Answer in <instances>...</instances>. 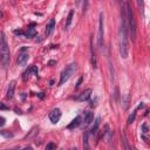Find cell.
<instances>
[{
  "mask_svg": "<svg viewBox=\"0 0 150 150\" xmlns=\"http://www.w3.org/2000/svg\"><path fill=\"white\" fill-rule=\"evenodd\" d=\"M126 16H127V27H128V33L130 34L131 41H136V37H137V25H136V19L133 7L130 5V2H126Z\"/></svg>",
  "mask_w": 150,
  "mask_h": 150,
  "instance_id": "obj_1",
  "label": "cell"
},
{
  "mask_svg": "<svg viewBox=\"0 0 150 150\" xmlns=\"http://www.w3.org/2000/svg\"><path fill=\"white\" fill-rule=\"evenodd\" d=\"M0 54H1V61L4 67L6 68L9 65V47L7 44V39L5 37V33H0Z\"/></svg>",
  "mask_w": 150,
  "mask_h": 150,
  "instance_id": "obj_2",
  "label": "cell"
},
{
  "mask_svg": "<svg viewBox=\"0 0 150 150\" xmlns=\"http://www.w3.org/2000/svg\"><path fill=\"white\" fill-rule=\"evenodd\" d=\"M76 72V63L73 62L70 63L69 66L66 67V69H63V72L61 73V77H60V82H59V86H62L65 82H67L68 80L72 77V75Z\"/></svg>",
  "mask_w": 150,
  "mask_h": 150,
  "instance_id": "obj_3",
  "label": "cell"
},
{
  "mask_svg": "<svg viewBox=\"0 0 150 150\" xmlns=\"http://www.w3.org/2000/svg\"><path fill=\"white\" fill-rule=\"evenodd\" d=\"M103 35H105V15H103V13H100V19H98V48H101L103 46Z\"/></svg>",
  "mask_w": 150,
  "mask_h": 150,
  "instance_id": "obj_4",
  "label": "cell"
},
{
  "mask_svg": "<svg viewBox=\"0 0 150 150\" xmlns=\"http://www.w3.org/2000/svg\"><path fill=\"white\" fill-rule=\"evenodd\" d=\"M61 115H62V114H61V110L59 109V108H56V109L52 110V112L49 114V120H51V122H52V123L56 124V123L60 121Z\"/></svg>",
  "mask_w": 150,
  "mask_h": 150,
  "instance_id": "obj_5",
  "label": "cell"
},
{
  "mask_svg": "<svg viewBox=\"0 0 150 150\" xmlns=\"http://www.w3.org/2000/svg\"><path fill=\"white\" fill-rule=\"evenodd\" d=\"M28 54L26 52L23 53H20L19 54V58H18V63H19V66H26V63L28 62Z\"/></svg>",
  "mask_w": 150,
  "mask_h": 150,
  "instance_id": "obj_6",
  "label": "cell"
},
{
  "mask_svg": "<svg viewBox=\"0 0 150 150\" xmlns=\"http://www.w3.org/2000/svg\"><path fill=\"white\" fill-rule=\"evenodd\" d=\"M90 96H91V89H87L79 95L77 101H81V102H83V101H88V100L90 98Z\"/></svg>",
  "mask_w": 150,
  "mask_h": 150,
  "instance_id": "obj_7",
  "label": "cell"
},
{
  "mask_svg": "<svg viewBox=\"0 0 150 150\" xmlns=\"http://www.w3.org/2000/svg\"><path fill=\"white\" fill-rule=\"evenodd\" d=\"M100 123H101V117L100 116H98L96 119H95V122H94V126L90 128V135H95L96 133H98V127H100Z\"/></svg>",
  "mask_w": 150,
  "mask_h": 150,
  "instance_id": "obj_8",
  "label": "cell"
},
{
  "mask_svg": "<svg viewBox=\"0 0 150 150\" xmlns=\"http://www.w3.org/2000/svg\"><path fill=\"white\" fill-rule=\"evenodd\" d=\"M55 28V20L54 19H51L49 22L46 25V35H51L53 33V30Z\"/></svg>",
  "mask_w": 150,
  "mask_h": 150,
  "instance_id": "obj_9",
  "label": "cell"
},
{
  "mask_svg": "<svg viewBox=\"0 0 150 150\" xmlns=\"http://www.w3.org/2000/svg\"><path fill=\"white\" fill-rule=\"evenodd\" d=\"M15 81H11L9 84H8V89H7V98H13L14 96V90H15Z\"/></svg>",
  "mask_w": 150,
  "mask_h": 150,
  "instance_id": "obj_10",
  "label": "cell"
},
{
  "mask_svg": "<svg viewBox=\"0 0 150 150\" xmlns=\"http://www.w3.org/2000/svg\"><path fill=\"white\" fill-rule=\"evenodd\" d=\"M90 58H91V65H93V68L96 69V58H95V53H94V47H93V39H90Z\"/></svg>",
  "mask_w": 150,
  "mask_h": 150,
  "instance_id": "obj_11",
  "label": "cell"
},
{
  "mask_svg": "<svg viewBox=\"0 0 150 150\" xmlns=\"http://www.w3.org/2000/svg\"><path fill=\"white\" fill-rule=\"evenodd\" d=\"M81 124V116H76L74 120L72 121L69 124H68V129H74V128H76V127H79Z\"/></svg>",
  "mask_w": 150,
  "mask_h": 150,
  "instance_id": "obj_12",
  "label": "cell"
},
{
  "mask_svg": "<svg viewBox=\"0 0 150 150\" xmlns=\"http://www.w3.org/2000/svg\"><path fill=\"white\" fill-rule=\"evenodd\" d=\"M143 105H143V102H141V105H138V107L136 108L134 112H131V115H130V116H129V119H128V124H131V123H133V122L135 121V117H136V114H137V110H138V109H141V108H143Z\"/></svg>",
  "mask_w": 150,
  "mask_h": 150,
  "instance_id": "obj_13",
  "label": "cell"
},
{
  "mask_svg": "<svg viewBox=\"0 0 150 150\" xmlns=\"http://www.w3.org/2000/svg\"><path fill=\"white\" fill-rule=\"evenodd\" d=\"M73 16H74V9H70V12L68 13L67 20H66V30H69V27L72 25V21H73Z\"/></svg>",
  "mask_w": 150,
  "mask_h": 150,
  "instance_id": "obj_14",
  "label": "cell"
},
{
  "mask_svg": "<svg viewBox=\"0 0 150 150\" xmlns=\"http://www.w3.org/2000/svg\"><path fill=\"white\" fill-rule=\"evenodd\" d=\"M94 119V115L91 112H87L84 114V126H89L90 122Z\"/></svg>",
  "mask_w": 150,
  "mask_h": 150,
  "instance_id": "obj_15",
  "label": "cell"
},
{
  "mask_svg": "<svg viewBox=\"0 0 150 150\" xmlns=\"http://www.w3.org/2000/svg\"><path fill=\"white\" fill-rule=\"evenodd\" d=\"M37 35V30L33 27V25H32V27H30L28 28V30H27V33L25 34V37L26 38H34Z\"/></svg>",
  "mask_w": 150,
  "mask_h": 150,
  "instance_id": "obj_16",
  "label": "cell"
},
{
  "mask_svg": "<svg viewBox=\"0 0 150 150\" xmlns=\"http://www.w3.org/2000/svg\"><path fill=\"white\" fill-rule=\"evenodd\" d=\"M122 142H123V147H124V150H131L129 143H128V140H127V136L124 133H122Z\"/></svg>",
  "mask_w": 150,
  "mask_h": 150,
  "instance_id": "obj_17",
  "label": "cell"
},
{
  "mask_svg": "<svg viewBox=\"0 0 150 150\" xmlns=\"http://www.w3.org/2000/svg\"><path fill=\"white\" fill-rule=\"evenodd\" d=\"M0 134H1V136H4L5 138H12L14 136L13 133H9L8 130H2V131H0Z\"/></svg>",
  "mask_w": 150,
  "mask_h": 150,
  "instance_id": "obj_18",
  "label": "cell"
},
{
  "mask_svg": "<svg viewBox=\"0 0 150 150\" xmlns=\"http://www.w3.org/2000/svg\"><path fill=\"white\" fill-rule=\"evenodd\" d=\"M30 73H32V72H30V69H28V70H26V72L23 73V75H22V79H23V81H27V79L30 77Z\"/></svg>",
  "mask_w": 150,
  "mask_h": 150,
  "instance_id": "obj_19",
  "label": "cell"
},
{
  "mask_svg": "<svg viewBox=\"0 0 150 150\" xmlns=\"http://www.w3.org/2000/svg\"><path fill=\"white\" fill-rule=\"evenodd\" d=\"M46 150H56V145L54 143H48L46 145Z\"/></svg>",
  "mask_w": 150,
  "mask_h": 150,
  "instance_id": "obj_20",
  "label": "cell"
},
{
  "mask_svg": "<svg viewBox=\"0 0 150 150\" xmlns=\"http://www.w3.org/2000/svg\"><path fill=\"white\" fill-rule=\"evenodd\" d=\"M142 133L145 135V134H148V124L147 123H143L142 126Z\"/></svg>",
  "mask_w": 150,
  "mask_h": 150,
  "instance_id": "obj_21",
  "label": "cell"
},
{
  "mask_svg": "<svg viewBox=\"0 0 150 150\" xmlns=\"http://www.w3.org/2000/svg\"><path fill=\"white\" fill-rule=\"evenodd\" d=\"M82 81H83V76H81L79 80H77V82H76V86H75V89H77L80 86H81V83H82Z\"/></svg>",
  "mask_w": 150,
  "mask_h": 150,
  "instance_id": "obj_22",
  "label": "cell"
},
{
  "mask_svg": "<svg viewBox=\"0 0 150 150\" xmlns=\"http://www.w3.org/2000/svg\"><path fill=\"white\" fill-rule=\"evenodd\" d=\"M128 105H129V95H127V96L124 98V109L128 108Z\"/></svg>",
  "mask_w": 150,
  "mask_h": 150,
  "instance_id": "obj_23",
  "label": "cell"
},
{
  "mask_svg": "<svg viewBox=\"0 0 150 150\" xmlns=\"http://www.w3.org/2000/svg\"><path fill=\"white\" fill-rule=\"evenodd\" d=\"M5 122H6V120H5V117H2V116H0V127H4V126H5Z\"/></svg>",
  "mask_w": 150,
  "mask_h": 150,
  "instance_id": "obj_24",
  "label": "cell"
},
{
  "mask_svg": "<svg viewBox=\"0 0 150 150\" xmlns=\"http://www.w3.org/2000/svg\"><path fill=\"white\" fill-rule=\"evenodd\" d=\"M0 110H8V107L0 102Z\"/></svg>",
  "mask_w": 150,
  "mask_h": 150,
  "instance_id": "obj_25",
  "label": "cell"
},
{
  "mask_svg": "<svg viewBox=\"0 0 150 150\" xmlns=\"http://www.w3.org/2000/svg\"><path fill=\"white\" fill-rule=\"evenodd\" d=\"M14 34H16V35H25V33H23L22 30H14Z\"/></svg>",
  "mask_w": 150,
  "mask_h": 150,
  "instance_id": "obj_26",
  "label": "cell"
},
{
  "mask_svg": "<svg viewBox=\"0 0 150 150\" xmlns=\"http://www.w3.org/2000/svg\"><path fill=\"white\" fill-rule=\"evenodd\" d=\"M22 150H33V149H32L30 147H26V148H23Z\"/></svg>",
  "mask_w": 150,
  "mask_h": 150,
  "instance_id": "obj_27",
  "label": "cell"
},
{
  "mask_svg": "<svg viewBox=\"0 0 150 150\" xmlns=\"http://www.w3.org/2000/svg\"><path fill=\"white\" fill-rule=\"evenodd\" d=\"M55 63H56L55 61H49V65H51V66H52V65H55Z\"/></svg>",
  "mask_w": 150,
  "mask_h": 150,
  "instance_id": "obj_28",
  "label": "cell"
},
{
  "mask_svg": "<svg viewBox=\"0 0 150 150\" xmlns=\"http://www.w3.org/2000/svg\"><path fill=\"white\" fill-rule=\"evenodd\" d=\"M0 18H2V12H1V8H0Z\"/></svg>",
  "mask_w": 150,
  "mask_h": 150,
  "instance_id": "obj_29",
  "label": "cell"
},
{
  "mask_svg": "<svg viewBox=\"0 0 150 150\" xmlns=\"http://www.w3.org/2000/svg\"><path fill=\"white\" fill-rule=\"evenodd\" d=\"M72 150H77V149H76V148H73V149H72Z\"/></svg>",
  "mask_w": 150,
  "mask_h": 150,
  "instance_id": "obj_30",
  "label": "cell"
}]
</instances>
